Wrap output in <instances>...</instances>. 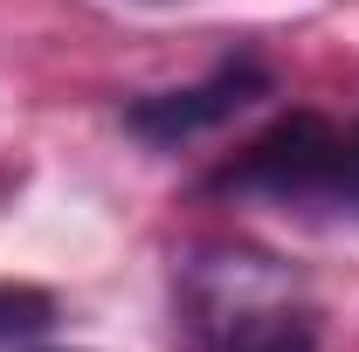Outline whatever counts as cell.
I'll return each instance as SVG.
<instances>
[{"mask_svg": "<svg viewBox=\"0 0 359 352\" xmlns=\"http://www.w3.org/2000/svg\"><path fill=\"white\" fill-rule=\"evenodd\" d=\"M249 90H256V69L242 62V69H222V76H208V83H194V90H166V97H145L132 111V125L145 138H187V132H201V125H222L228 111H242L249 104Z\"/></svg>", "mask_w": 359, "mask_h": 352, "instance_id": "cell-3", "label": "cell"}, {"mask_svg": "<svg viewBox=\"0 0 359 352\" xmlns=\"http://www.w3.org/2000/svg\"><path fill=\"white\" fill-rule=\"evenodd\" d=\"M228 187L269 194V201H325L339 215H359V125L332 132L325 118H290L283 132L242 152L228 166Z\"/></svg>", "mask_w": 359, "mask_h": 352, "instance_id": "cell-2", "label": "cell"}, {"mask_svg": "<svg viewBox=\"0 0 359 352\" xmlns=\"http://www.w3.org/2000/svg\"><path fill=\"white\" fill-rule=\"evenodd\" d=\"M55 325V297L28 283H0V339H35Z\"/></svg>", "mask_w": 359, "mask_h": 352, "instance_id": "cell-4", "label": "cell"}, {"mask_svg": "<svg viewBox=\"0 0 359 352\" xmlns=\"http://www.w3.org/2000/svg\"><path fill=\"white\" fill-rule=\"evenodd\" d=\"M201 352H318V311L297 276L263 249H208L180 283Z\"/></svg>", "mask_w": 359, "mask_h": 352, "instance_id": "cell-1", "label": "cell"}]
</instances>
